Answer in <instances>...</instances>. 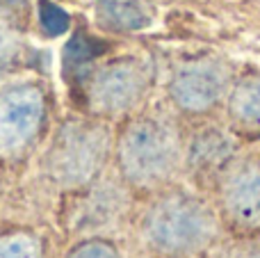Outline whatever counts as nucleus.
<instances>
[{"label":"nucleus","mask_w":260,"mask_h":258,"mask_svg":"<svg viewBox=\"0 0 260 258\" xmlns=\"http://www.w3.org/2000/svg\"><path fill=\"white\" fill-rule=\"evenodd\" d=\"M183 146L176 128L157 117L133 121L119 137L117 163L121 176L135 187H157L176 174Z\"/></svg>","instance_id":"nucleus-1"},{"label":"nucleus","mask_w":260,"mask_h":258,"mask_svg":"<svg viewBox=\"0 0 260 258\" xmlns=\"http://www.w3.org/2000/svg\"><path fill=\"white\" fill-rule=\"evenodd\" d=\"M217 236V217L192 195H169L148 208L144 238L165 256L185 258L208 249Z\"/></svg>","instance_id":"nucleus-2"},{"label":"nucleus","mask_w":260,"mask_h":258,"mask_svg":"<svg viewBox=\"0 0 260 258\" xmlns=\"http://www.w3.org/2000/svg\"><path fill=\"white\" fill-rule=\"evenodd\" d=\"M110 155V133L94 121H67L50 144L46 169L67 190H78L94 181Z\"/></svg>","instance_id":"nucleus-3"},{"label":"nucleus","mask_w":260,"mask_h":258,"mask_svg":"<svg viewBox=\"0 0 260 258\" xmlns=\"http://www.w3.org/2000/svg\"><path fill=\"white\" fill-rule=\"evenodd\" d=\"M148 89V71L137 59H114L101 67L89 82V105L96 114L117 117L133 110Z\"/></svg>","instance_id":"nucleus-4"},{"label":"nucleus","mask_w":260,"mask_h":258,"mask_svg":"<svg viewBox=\"0 0 260 258\" xmlns=\"http://www.w3.org/2000/svg\"><path fill=\"white\" fill-rule=\"evenodd\" d=\"M46 114L41 89L32 85L12 87L0 94V158H18L35 142Z\"/></svg>","instance_id":"nucleus-5"},{"label":"nucleus","mask_w":260,"mask_h":258,"mask_svg":"<svg viewBox=\"0 0 260 258\" xmlns=\"http://www.w3.org/2000/svg\"><path fill=\"white\" fill-rule=\"evenodd\" d=\"M229 89V69L217 59H194L174 73L169 94L185 112H206L215 108Z\"/></svg>","instance_id":"nucleus-6"},{"label":"nucleus","mask_w":260,"mask_h":258,"mask_svg":"<svg viewBox=\"0 0 260 258\" xmlns=\"http://www.w3.org/2000/svg\"><path fill=\"white\" fill-rule=\"evenodd\" d=\"M221 206L233 227L260 231V160H247L226 174Z\"/></svg>","instance_id":"nucleus-7"},{"label":"nucleus","mask_w":260,"mask_h":258,"mask_svg":"<svg viewBox=\"0 0 260 258\" xmlns=\"http://www.w3.org/2000/svg\"><path fill=\"white\" fill-rule=\"evenodd\" d=\"M233 142L221 131H206L199 133L192 140L187 151V165L197 176H215L224 172V167L233 158Z\"/></svg>","instance_id":"nucleus-8"},{"label":"nucleus","mask_w":260,"mask_h":258,"mask_svg":"<svg viewBox=\"0 0 260 258\" xmlns=\"http://www.w3.org/2000/svg\"><path fill=\"white\" fill-rule=\"evenodd\" d=\"M229 114L244 131H260V76H249L231 89Z\"/></svg>","instance_id":"nucleus-9"},{"label":"nucleus","mask_w":260,"mask_h":258,"mask_svg":"<svg viewBox=\"0 0 260 258\" xmlns=\"http://www.w3.org/2000/svg\"><path fill=\"white\" fill-rule=\"evenodd\" d=\"M96 16L99 23L108 30H139L148 25V14L137 0H99L96 3Z\"/></svg>","instance_id":"nucleus-10"},{"label":"nucleus","mask_w":260,"mask_h":258,"mask_svg":"<svg viewBox=\"0 0 260 258\" xmlns=\"http://www.w3.org/2000/svg\"><path fill=\"white\" fill-rule=\"evenodd\" d=\"M0 258H41V245L30 233H7L0 238Z\"/></svg>","instance_id":"nucleus-11"},{"label":"nucleus","mask_w":260,"mask_h":258,"mask_svg":"<svg viewBox=\"0 0 260 258\" xmlns=\"http://www.w3.org/2000/svg\"><path fill=\"white\" fill-rule=\"evenodd\" d=\"M18 57H21V39L7 23L0 21V80L14 71Z\"/></svg>","instance_id":"nucleus-12"},{"label":"nucleus","mask_w":260,"mask_h":258,"mask_svg":"<svg viewBox=\"0 0 260 258\" xmlns=\"http://www.w3.org/2000/svg\"><path fill=\"white\" fill-rule=\"evenodd\" d=\"M39 21L48 35H62L69 27V16L50 0H41L39 3Z\"/></svg>","instance_id":"nucleus-13"},{"label":"nucleus","mask_w":260,"mask_h":258,"mask_svg":"<svg viewBox=\"0 0 260 258\" xmlns=\"http://www.w3.org/2000/svg\"><path fill=\"white\" fill-rule=\"evenodd\" d=\"M67 258H121V254L105 240H87L73 247Z\"/></svg>","instance_id":"nucleus-14"},{"label":"nucleus","mask_w":260,"mask_h":258,"mask_svg":"<svg viewBox=\"0 0 260 258\" xmlns=\"http://www.w3.org/2000/svg\"><path fill=\"white\" fill-rule=\"evenodd\" d=\"M251 258H260V251H256V254H253Z\"/></svg>","instance_id":"nucleus-15"}]
</instances>
